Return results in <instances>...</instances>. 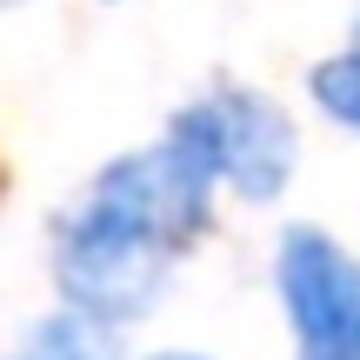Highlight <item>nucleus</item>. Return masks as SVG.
Masks as SVG:
<instances>
[{"label": "nucleus", "mask_w": 360, "mask_h": 360, "mask_svg": "<svg viewBox=\"0 0 360 360\" xmlns=\"http://www.w3.org/2000/svg\"><path fill=\"white\" fill-rule=\"evenodd\" d=\"M214 220V180L174 141L107 160L80 207L53 227V281L74 314L101 327L141 321L167 294L174 267Z\"/></svg>", "instance_id": "f257e3e1"}, {"label": "nucleus", "mask_w": 360, "mask_h": 360, "mask_svg": "<svg viewBox=\"0 0 360 360\" xmlns=\"http://www.w3.org/2000/svg\"><path fill=\"white\" fill-rule=\"evenodd\" d=\"M154 360H207V354H154Z\"/></svg>", "instance_id": "423d86ee"}, {"label": "nucleus", "mask_w": 360, "mask_h": 360, "mask_svg": "<svg viewBox=\"0 0 360 360\" xmlns=\"http://www.w3.org/2000/svg\"><path fill=\"white\" fill-rule=\"evenodd\" d=\"M174 147H187L200 160L207 180H227L240 200H274L294 180V120L281 114V101L254 87H207L193 94L167 127Z\"/></svg>", "instance_id": "f03ea898"}, {"label": "nucleus", "mask_w": 360, "mask_h": 360, "mask_svg": "<svg viewBox=\"0 0 360 360\" xmlns=\"http://www.w3.org/2000/svg\"><path fill=\"white\" fill-rule=\"evenodd\" d=\"M13 360H114V340H107L101 321H87V314L67 307L60 321H47Z\"/></svg>", "instance_id": "20e7f679"}, {"label": "nucleus", "mask_w": 360, "mask_h": 360, "mask_svg": "<svg viewBox=\"0 0 360 360\" xmlns=\"http://www.w3.org/2000/svg\"><path fill=\"white\" fill-rule=\"evenodd\" d=\"M307 87H314V101H321L340 127L360 134V27H354V47H340V53H327V60H314Z\"/></svg>", "instance_id": "39448f33"}, {"label": "nucleus", "mask_w": 360, "mask_h": 360, "mask_svg": "<svg viewBox=\"0 0 360 360\" xmlns=\"http://www.w3.org/2000/svg\"><path fill=\"white\" fill-rule=\"evenodd\" d=\"M274 274L300 360H360V260L347 247L321 227H294Z\"/></svg>", "instance_id": "7ed1b4c3"}]
</instances>
